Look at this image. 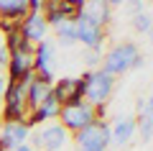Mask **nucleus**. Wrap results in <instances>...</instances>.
<instances>
[{"mask_svg": "<svg viewBox=\"0 0 153 151\" xmlns=\"http://www.w3.org/2000/svg\"><path fill=\"white\" fill-rule=\"evenodd\" d=\"M143 64V56L138 51L135 44L125 41V44H117L115 49H110L107 56H105V64H102V72L110 77H117V74H125L128 69H135V67Z\"/></svg>", "mask_w": 153, "mask_h": 151, "instance_id": "nucleus-1", "label": "nucleus"}, {"mask_svg": "<svg viewBox=\"0 0 153 151\" xmlns=\"http://www.w3.org/2000/svg\"><path fill=\"white\" fill-rule=\"evenodd\" d=\"M0 151H3V149H0Z\"/></svg>", "mask_w": 153, "mask_h": 151, "instance_id": "nucleus-25", "label": "nucleus"}, {"mask_svg": "<svg viewBox=\"0 0 153 151\" xmlns=\"http://www.w3.org/2000/svg\"><path fill=\"white\" fill-rule=\"evenodd\" d=\"M54 31H56V38H59V44L64 49L76 44V26H74V21H61L59 26H54Z\"/></svg>", "mask_w": 153, "mask_h": 151, "instance_id": "nucleus-17", "label": "nucleus"}, {"mask_svg": "<svg viewBox=\"0 0 153 151\" xmlns=\"http://www.w3.org/2000/svg\"><path fill=\"white\" fill-rule=\"evenodd\" d=\"M33 74L23 77L21 82H8V90L5 95H3V100H5V108H3V118H5V123H16V120H23V113H26V90L28 85H31Z\"/></svg>", "mask_w": 153, "mask_h": 151, "instance_id": "nucleus-2", "label": "nucleus"}, {"mask_svg": "<svg viewBox=\"0 0 153 151\" xmlns=\"http://www.w3.org/2000/svg\"><path fill=\"white\" fill-rule=\"evenodd\" d=\"M110 11H112V3H105V0H89V3H82V13L89 16L97 26H105L110 21Z\"/></svg>", "mask_w": 153, "mask_h": 151, "instance_id": "nucleus-15", "label": "nucleus"}, {"mask_svg": "<svg viewBox=\"0 0 153 151\" xmlns=\"http://www.w3.org/2000/svg\"><path fill=\"white\" fill-rule=\"evenodd\" d=\"M28 74H33V46H23L13 51L8 62V82H21Z\"/></svg>", "mask_w": 153, "mask_h": 151, "instance_id": "nucleus-10", "label": "nucleus"}, {"mask_svg": "<svg viewBox=\"0 0 153 151\" xmlns=\"http://www.w3.org/2000/svg\"><path fill=\"white\" fill-rule=\"evenodd\" d=\"M0 16L5 28L21 26L23 18L28 16V0H0Z\"/></svg>", "mask_w": 153, "mask_h": 151, "instance_id": "nucleus-13", "label": "nucleus"}, {"mask_svg": "<svg viewBox=\"0 0 153 151\" xmlns=\"http://www.w3.org/2000/svg\"><path fill=\"white\" fill-rule=\"evenodd\" d=\"M66 141H69V133L59 123H51L36 133V149L33 151H61Z\"/></svg>", "mask_w": 153, "mask_h": 151, "instance_id": "nucleus-12", "label": "nucleus"}, {"mask_svg": "<svg viewBox=\"0 0 153 151\" xmlns=\"http://www.w3.org/2000/svg\"><path fill=\"white\" fill-rule=\"evenodd\" d=\"M112 90H115V77L105 74L102 69L84 74V103H89L92 108H100L112 95Z\"/></svg>", "mask_w": 153, "mask_h": 151, "instance_id": "nucleus-4", "label": "nucleus"}, {"mask_svg": "<svg viewBox=\"0 0 153 151\" xmlns=\"http://www.w3.org/2000/svg\"><path fill=\"white\" fill-rule=\"evenodd\" d=\"M59 120H61L59 125L66 133H79L82 128H87L89 123L97 120V110L82 100V103H76V105H64L59 110Z\"/></svg>", "mask_w": 153, "mask_h": 151, "instance_id": "nucleus-3", "label": "nucleus"}, {"mask_svg": "<svg viewBox=\"0 0 153 151\" xmlns=\"http://www.w3.org/2000/svg\"><path fill=\"white\" fill-rule=\"evenodd\" d=\"M46 31H49V23H46L44 11H28V16L21 23V33L26 38V44L38 46L41 41H46Z\"/></svg>", "mask_w": 153, "mask_h": 151, "instance_id": "nucleus-8", "label": "nucleus"}, {"mask_svg": "<svg viewBox=\"0 0 153 151\" xmlns=\"http://www.w3.org/2000/svg\"><path fill=\"white\" fill-rule=\"evenodd\" d=\"M151 5H148V11H135V16H133V26L138 28L140 33H146V36H151Z\"/></svg>", "mask_w": 153, "mask_h": 151, "instance_id": "nucleus-18", "label": "nucleus"}, {"mask_svg": "<svg viewBox=\"0 0 153 151\" xmlns=\"http://www.w3.org/2000/svg\"><path fill=\"white\" fill-rule=\"evenodd\" d=\"M135 128H138L135 118H120L115 123V128H110V143H117V146L128 143L135 133Z\"/></svg>", "mask_w": 153, "mask_h": 151, "instance_id": "nucleus-16", "label": "nucleus"}, {"mask_svg": "<svg viewBox=\"0 0 153 151\" xmlns=\"http://www.w3.org/2000/svg\"><path fill=\"white\" fill-rule=\"evenodd\" d=\"M5 90H8V77L0 74V100H3V95H5Z\"/></svg>", "mask_w": 153, "mask_h": 151, "instance_id": "nucleus-23", "label": "nucleus"}, {"mask_svg": "<svg viewBox=\"0 0 153 151\" xmlns=\"http://www.w3.org/2000/svg\"><path fill=\"white\" fill-rule=\"evenodd\" d=\"M84 62H87L89 67H94L100 62V51H87V54H84Z\"/></svg>", "mask_w": 153, "mask_h": 151, "instance_id": "nucleus-22", "label": "nucleus"}, {"mask_svg": "<svg viewBox=\"0 0 153 151\" xmlns=\"http://www.w3.org/2000/svg\"><path fill=\"white\" fill-rule=\"evenodd\" d=\"M54 56H56L54 41H41L33 49V77L36 80L54 85Z\"/></svg>", "mask_w": 153, "mask_h": 151, "instance_id": "nucleus-6", "label": "nucleus"}, {"mask_svg": "<svg viewBox=\"0 0 153 151\" xmlns=\"http://www.w3.org/2000/svg\"><path fill=\"white\" fill-rule=\"evenodd\" d=\"M31 125L26 120H16V123H3L0 128V149L3 151H16L18 146H23L28 141Z\"/></svg>", "mask_w": 153, "mask_h": 151, "instance_id": "nucleus-11", "label": "nucleus"}, {"mask_svg": "<svg viewBox=\"0 0 153 151\" xmlns=\"http://www.w3.org/2000/svg\"><path fill=\"white\" fill-rule=\"evenodd\" d=\"M51 90H54V85H46V82H41V80L33 77L31 85H28V90H26V105H28V110H31V113L38 110V105L51 95Z\"/></svg>", "mask_w": 153, "mask_h": 151, "instance_id": "nucleus-14", "label": "nucleus"}, {"mask_svg": "<svg viewBox=\"0 0 153 151\" xmlns=\"http://www.w3.org/2000/svg\"><path fill=\"white\" fill-rule=\"evenodd\" d=\"M74 26H76V41H82L84 46H87V51H100V49H102V41H105L102 26H97V23L89 16H84L82 11L74 18Z\"/></svg>", "mask_w": 153, "mask_h": 151, "instance_id": "nucleus-7", "label": "nucleus"}, {"mask_svg": "<svg viewBox=\"0 0 153 151\" xmlns=\"http://www.w3.org/2000/svg\"><path fill=\"white\" fill-rule=\"evenodd\" d=\"M54 95L56 100L64 105H76L84 100V77H64L54 85Z\"/></svg>", "mask_w": 153, "mask_h": 151, "instance_id": "nucleus-9", "label": "nucleus"}, {"mask_svg": "<svg viewBox=\"0 0 153 151\" xmlns=\"http://www.w3.org/2000/svg\"><path fill=\"white\" fill-rule=\"evenodd\" d=\"M8 62H10V54L3 49V51H0V74H5V72H8Z\"/></svg>", "mask_w": 153, "mask_h": 151, "instance_id": "nucleus-21", "label": "nucleus"}, {"mask_svg": "<svg viewBox=\"0 0 153 151\" xmlns=\"http://www.w3.org/2000/svg\"><path fill=\"white\" fill-rule=\"evenodd\" d=\"M138 128H140V136H143V141H151L153 138V118H148V120H140L138 123Z\"/></svg>", "mask_w": 153, "mask_h": 151, "instance_id": "nucleus-20", "label": "nucleus"}, {"mask_svg": "<svg viewBox=\"0 0 153 151\" xmlns=\"http://www.w3.org/2000/svg\"><path fill=\"white\" fill-rule=\"evenodd\" d=\"M16 151H33V146H28V143H23V146H18Z\"/></svg>", "mask_w": 153, "mask_h": 151, "instance_id": "nucleus-24", "label": "nucleus"}, {"mask_svg": "<svg viewBox=\"0 0 153 151\" xmlns=\"http://www.w3.org/2000/svg\"><path fill=\"white\" fill-rule=\"evenodd\" d=\"M107 146H110V125L105 120H94L76 133L79 151H107Z\"/></svg>", "mask_w": 153, "mask_h": 151, "instance_id": "nucleus-5", "label": "nucleus"}, {"mask_svg": "<svg viewBox=\"0 0 153 151\" xmlns=\"http://www.w3.org/2000/svg\"><path fill=\"white\" fill-rule=\"evenodd\" d=\"M138 115H140L138 120H148V118H153V103H151V95H146V97H140V100H138Z\"/></svg>", "mask_w": 153, "mask_h": 151, "instance_id": "nucleus-19", "label": "nucleus"}]
</instances>
